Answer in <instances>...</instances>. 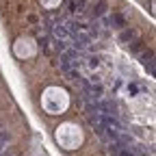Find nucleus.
<instances>
[{
    "instance_id": "f257e3e1",
    "label": "nucleus",
    "mask_w": 156,
    "mask_h": 156,
    "mask_svg": "<svg viewBox=\"0 0 156 156\" xmlns=\"http://www.w3.org/2000/svg\"><path fill=\"white\" fill-rule=\"evenodd\" d=\"M106 9H108V2L106 0H95V2H91V7L87 9V15L89 17H102L104 13H106Z\"/></svg>"
},
{
    "instance_id": "f03ea898",
    "label": "nucleus",
    "mask_w": 156,
    "mask_h": 156,
    "mask_svg": "<svg viewBox=\"0 0 156 156\" xmlns=\"http://www.w3.org/2000/svg\"><path fill=\"white\" fill-rule=\"evenodd\" d=\"M108 24L115 26V28H126V26H128V20H126L124 13H113L111 20H108Z\"/></svg>"
},
{
    "instance_id": "7ed1b4c3",
    "label": "nucleus",
    "mask_w": 156,
    "mask_h": 156,
    "mask_svg": "<svg viewBox=\"0 0 156 156\" xmlns=\"http://www.w3.org/2000/svg\"><path fill=\"white\" fill-rule=\"evenodd\" d=\"M119 39H122L124 44H132L134 39H139V33H136V30H132V28H130V30H122Z\"/></svg>"
},
{
    "instance_id": "20e7f679",
    "label": "nucleus",
    "mask_w": 156,
    "mask_h": 156,
    "mask_svg": "<svg viewBox=\"0 0 156 156\" xmlns=\"http://www.w3.org/2000/svg\"><path fill=\"white\" fill-rule=\"evenodd\" d=\"M152 58H154V52L152 50H147V52H143L141 54V63L150 69V72H154V65H152Z\"/></svg>"
},
{
    "instance_id": "39448f33",
    "label": "nucleus",
    "mask_w": 156,
    "mask_h": 156,
    "mask_svg": "<svg viewBox=\"0 0 156 156\" xmlns=\"http://www.w3.org/2000/svg\"><path fill=\"white\" fill-rule=\"evenodd\" d=\"M141 44H143L141 39H134L132 46H130V52H139V50H141Z\"/></svg>"
},
{
    "instance_id": "423d86ee",
    "label": "nucleus",
    "mask_w": 156,
    "mask_h": 156,
    "mask_svg": "<svg viewBox=\"0 0 156 156\" xmlns=\"http://www.w3.org/2000/svg\"><path fill=\"white\" fill-rule=\"evenodd\" d=\"M74 5H76V9H78V11H80V9H85L87 0H74Z\"/></svg>"
},
{
    "instance_id": "0eeeda50",
    "label": "nucleus",
    "mask_w": 156,
    "mask_h": 156,
    "mask_svg": "<svg viewBox=\"0 0 156 156\" xmlns=\"http://www.w3.org/2000/svg\"><path fill=\"white\" fill-rule=\"evenodd\" d=\"M89 65H91V67H98V65H100V58H98V56H91V58H89Z\"/></svg>"
},
{
    "instance_id": "6e6552de",
    "label": "nucleus",
    "mask_w": 156,
    "mask_h": 156,
    "mask_svg": "<svg viewBox=\"0 0 156 156\" xmlns=\"http://www.w3.org/2000/svg\"><path fill=\"white\" fill-rule=\"evenodd\" d=\"M39 48H41V50H48V41H46V39H39Z\"/></svg>"
},
{
    "instance_id": "1a4fd4ad",
    "label": "nucleus",
    "mask_w": 156,
    "mask_h": 156,
    "mask_svg": "<svg viewBox=\"0 0 156 156\" xmlns=\"http://www.w3.org/2000/svg\"><path fill=\"white\" fill-rule=\"evenodd\" d=\"M0 124H2V122H0Z\"/></svg>"
}]
</instances>
